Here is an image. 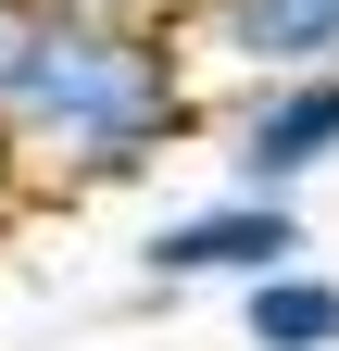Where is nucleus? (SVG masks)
<instances>
[{"label": "nucleus", "instance_id": "nucleus-8", "mask_svg": "<svg viewBox=\"0 0 339 351\" xmlns=\"http://www.w3.org/2000/svg\"><path fill=\"white\" fill-rule=\"evenodd\" d=\"M25 189H38V163H25V138H13V125H0V226L25 213Z\"/></svg>", "mask_w": 339, "mask_h": 351}, {"label": "nucleus", "instance_id": "nucleus-4", "mask_svg": "<svg viewBox=\"0 0 339 351\" xmlns=\"http://www.w3.org/2000/svg\"><path fill=\"white\" fill-rule=\"evenodd\" d=\"M189 38L239 75H327L339 63V0H189Z\"/></svg>", "mask_w": 339, "mask_h": 351}, {"label": "nucleus", "instance_id": "nucleus-6", "mask_svg": "<svg viewBox=\"0 0 339 351\" xmlns=\"http://www.w3.org/2000/svg\"><path fill=\"white\" fill-rule=\"evenodd\" d=\"M38 51H51V13H38V0H0V125L25 113V88H38Z\"/></svg>", "mask_w": 339, "mask_h": 351}, {"label": "nucleus", "instance_id": "nucleus-2", "mask_svg": "<svg viewBox=\"0 0 339 351\" xmlns=\"http://www.w3.org/2000/svg\"><path fill=\"white\" fill-rule=\"evenodd\" d=\"M277 263H314L302 251V201H251V189H214V201H189V213H163V226L139 239V276L151 289H251V276H277Z\"/></svg>", "mask_w": 339, "mask_h": 351}, {"label": "nucleus", "instance_id": "nucleus-3", "mask_svg": "<svg viewBox=\"0 0 339 351\" xmlns=\"http://www.w3.org/2000/svg\"><path fill=\"white\" fill-rule=\"evenodd\" d=\"M339 163V63L327 75H251L226 113V189L251 201H302Z\"/></svg>", "mask_w": 339, "mask_h": 351}, {"label": "nucleus", "instance_id": "nucleus-1", "mask_svg": "<svg viewBox=\"0 0 339 351\" xmlns=\"http://www.w3.org/2000/svg\"><path fill=\"white\" fill-rule=\"evenodd\" d=\"M13 138H25L38 176H63V189H126V176H151L176 138H201L189 25H51Z\"/></svg>", "mask_w": 339, "mask_h": 351}, {"label": "nucleus", "instance_id": "nucleus-7", "mask_svg": "<svg viewBox=\"0 0 339 351\" xmlns=\"http://www.w3.org/2000/svg\"><path fill=\"white\" fill-rule=\"evenodd\" d=\"M51 25H189V0H38Z\"/></svg>", "mask_w": 339, "mask_h": 351}, {"label": "nucleus", "instance_id": "nucleus-5", "mask_svg": "<svg viewBox=\"0 0 339 351\" xmlns=\"http://www.w3.org/2000/svg\"><path fill=\"white\" fill-rule=\"evenodd\" d=\"M239 351H339V276L327 263H277L239 289Z\"/></svg>", "mask_w": 339, "mask_h": 351}]
</instances>
